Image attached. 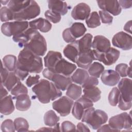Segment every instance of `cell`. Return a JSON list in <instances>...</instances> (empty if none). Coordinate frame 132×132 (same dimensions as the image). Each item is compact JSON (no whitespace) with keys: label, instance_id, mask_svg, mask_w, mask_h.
Masks as SVG:
<instances>
[{"label":"cell","instance_id":"1","mask_svg":"<svg viewBox=\"0 0 132 132\" xmlns=\"http://www.w3.org/2000/svg\"><path fill=\"white\" fill-rule=\"evenodd\" d=\"M16 67L30 73H40L43 68L42 59L24 47L18 55Z\"/></svg>","mask_w":132,"mask_h":132},{"label":"cell","instance_id":"2","mask_svg":"<svg viewBox=\"0 0 132 132\" xmlns=\"http://www.w3.org/2000/svg\"><path fill=\"white\" fill-rule=\"evenodd\" d=\"M32 92L42 104H47L62 95V92L55 85L48 80L42 79L32 88Z\"/></svg>","mask_w":132,"mask_h":132},{"label":"cell","instance_id":"3","mask_svg":"<svg viewBox=\"0 0 132 132\" xmlns=\"http://www.w3.org/2000/svg\"><path fill=\"white\" fill-rule=\"evenodd\" d=\"M108 115L103 110L95 109L92 107L85 110L81 121L86 123L93 129H97L108 120Z\"/></svg>","mask_w":132,"mask_h":132},{"label":"cell","instance_id":"4","mask_svg":"<svg viewBox=\"0 0 132 132\" xmlns=\"http://www.w3.org/2000/svg\"><path fill=\"white\" fill-rule=\"evenodd\" d=\"M42 74L45 78L52 81L57 88L61 91L67 90L72 82L70 76H65L57 73L48 68H45L43 70Z\"/></svg>","mask_w":132,"mask_h":132},{"label":"cell","instance_id":"5","mask_svg":"<svg viewBox=\"0 0 132 132\" xmlns=\"http://www.w3.org/2000/svg\"><path fill=\"white\" fill-rule=\"evenodd\" d=\"M131 116L125 112L112 117L108 121V125L114 131H120L122 129L131 130Z\"/></svg>","mask_w":132,"mask_h":132},{"label":"cell","instance_id":"6","mask_svg":"<svg viewBox=\"0 0 132 132\" xmlns=\"http://www.w3.org/2000/svg\"><path fill=\"white\" fill-rule=\"evenodd\" d=\"M28 21H18L5 22L1 26V31L7 37L18 35L28 29Z\"/></svg>","mask_w":132,"mask_h":132},{"label":"cell","instance_id":"7","mask_svg":"<svg viewBox=\"0 0 132 132\" xmlns=\"http://www.w3.org/2000/svg\"><path fill=\"white\" fill-rule=\"evenodd\" d=\"M24 47L39 56H44L47 51L46 40L39 32L35 35Z\"/></svg>","mask_w":132,"mask_h":132},{"label":"cell","instance_id":"8","mask_svg":"<svg viewBox=\"0 0 132 132\" xmlns=\"http://www.w3.org/2000/svg\"><path fill=\"white\" fill-rule=\"evenodd\" d=\"M40 13V7L35 1H31L30 4L22 11L14 13V20L18 21H26L35 18Z\"/></svg>","mask_w":132,"mask_h":132},{"label":"cell","instance_id":"9","mask_svg":"<svg viewBox=\"0 0 132 132\" xmlns=\"http://www.w3.org/2000/svg\"><path fill=\"white\" fill-rule=\"evenodd\" d=\"M95 60L102 62L106 65H111L114 63L120 55V52L113 47H110L105 53H98L92 50Z\"/></svg>","mask_w":132,"mask_h":132},{"label":"cell","instance_id":"10","mask_svg":"<svg viewBox=\"0 0 132 132\" xmlns=\"http://www.w3.org/2000/svg\"><path fill=\"white\" fill-rule=\"evenodd\" d=\"M74 101L68 96H63L52 103L53 108L61 116L65 117L71 112Z\"/></svg>","mask_w":132,"mask_h":132},{"label":"cell","instance_id":"11","mask_svg":"<svg viewBox=\"0 0 132 132\" xmlns=\"http://www.w3.org/2000/svg\"><path fill=\"white\" fill-rule=\"evenodd\" d=\"M112 43L113 46L123 50H130L132 48L131 36L124 31H120L113 36Z\"/></svg>","mask_w":132,"mask_h":132},{"label":"cell","instance_id":"12","mask_svg":"<svg viewBox=\"0 0 132 132\" xmlns=\"http://www.w3.org/2000/svg\"><path fill=\"white\" fill-rule=\"evenodd\" d=\"M98 6L102 10L106 11L114 16L120 14L122 11L118 1L116 0H101L97 1Z\"/></svg>","mask_w":132,"mask_h":132},{"label":"cell","instance_id":"13","mask_svg":"<svg viewBox=\"0 0 132 132\" xmlns=\"http://www.w3.org/2000/svg\"><path fill=\"white\" fill-rule=\"evenodd\" d=\"M91 8L85 3H80L76 5L71 12V16L75 20H85L90 15Z\"/></svg>","mask_w":132,"mask_h":132},{"label":"cell","instance_id":"14","mask_svg":"<svg viewBox=\"0 0 132 132\" xmlns=\"http://www.w3.org/2000/svg\"><path fill=\"white\" fill-rule=\"evenodd\" d=\"M76 69V65L64 58L60 59L55 66L54 71L65 76H70Z\"/></svg>","mask_w":132,"mask_h":132},{"label":"cell","instance_id":"15","mask_svg":"<svg viewBox=\"0 0 132 132\" xmlns=\"http://www.w3.org/2000/svg\"><path fill=\"white\" fill-rule=\"evenodd\" d=\"M131 82V79L128 78H123L119 81L118 89L122 98L126 102H131L132 100Z\"/></svg>","mask_w":132,"mask_h":132},{"label":"cell","instance_id":"16","mask_svg":"<svg viewBox=\"0 0 132 132\" xmlns=\"http://www.w3.org/2000/svg\"><path fill=\"white\" fill-rule=\"evenodd\" d=\"M109 40L102 35L96 36L92 43L93 50L98 53H105L110 48Z\"/></svg>","mask_w":132,"mask_h":132},{"label":"cell","instance_id":"17","mask_svg":"<svg viewBox=\"0 0 132 132\" xmlns=\"http://www.w3.org/2000/svg\"><path fill=\"white\" fill-rule=\"evenodd\" d=\"M39 32L37 30L30 27L22 33L13 36L12 39L15 42L18 43L19 46L23 47L27 44L35 35Z\"/></svg>","mask_w":132,"mask_h":132},{"label":"cell","instance_id":"18","mask_svg":"<svg viewBox=\"0 0 132 132\" xmlns=\"http://www.w3.org/2000/svg\"><path fill=\"white\" fill-rule=\"evenodd\" d=\"M102 82L108 86H114L117 85L120 79L119 74L113 70H104L101 74Z\"/></svg>","mask_w":132,"mask_h":132},{"label":"cell","instance_id":"19","mask_svg":"<svg viewBox=\"0 0 132 132\" xmlns=\"http://www.w3.org/2000/svg\"><path fill=\"white\" fill-rule=\"evenodd\" d=\"M95 60L92 50L88 52L79 53L76 63L78 67L82 69H88L92 62Z\"/></svg>","mask_w":132,"mask_h":132},{"label":"cell","instance_id":"20","mask_svg":"<svg viewBox=\"0 0 132 132\" xmlns=\"http://www.w3.org/2000/svg\"><path fill=\"white\" fill-rule=\"evenodd\" d=\"M29 26L30 28L36 30H39L42 32L49 31L52 27V24L47 19L39 18L29 22Z\"/></svg>","mask_w":132,"mask_h":132},{"label":"cell","instance_id":"21","mask_svg":"<svg viewBox=\"0 0 132 132\" xmlns=\"http://www.w3.org/2000/svg\"><path fill=\"white\" fill-rule=\"evenodd\" d=\"M49 10L64 15L67 13L69 7L67 3L64 1L58 0H50L47 1Z\"/></svg>","mask_w":132,"mask_h":132},{"label":"cell","instance_id":"22","mask_svg":"<svg viewBox=\"0 0 132 132\" xmlns=\"http://www.w3.org/2000/svg\"><path fill=\"white\" fill-rule=\"evenodd\" d=\"M62 58L61 53L53 51H49L44 58V65L46 68L54 71L55 65Z\"/></svg>","mask_w":132,"mask_h":132},{"label":"cell","instance_id":"23","mask_svg":"<svg viewBox=\"0 0 132 132\" xmlns=\"http://www.w3.org/2000/svg\"><path fill=\"white\" fill-rule=\"evenodd\" d=\"M92 38L93 36L88 33L85 34L79 40L75 41L77 46L79 53L86 52L91 50L92 43Z\"/></svg>","mask_w":132,"mask_h":132},{"label":"cell","instance_id":"24","mask_svg":"<svg viewBox=\"0 0 132 132\" xmlns=\"http://www.w3.org/2000/svg\"><path fill=\"white\" fill-rule=\"evenodd\" d=\"M14 110V106L11 95H9L1 99L0 112L4 115H9Z\"/></svg>","mask_w":132,"mask_h":132},{"label":"cell","instance_id":"25","mask_svg":"<svg viewBox=\"0 0 132 132\" xmlns=\"http://www.w3.org/2000/svg\"><path fill=\"white\" fill-rule=\"evenodd\" d=\"M63 53L65 57L72 62L76 63L79 55V51L75 41L68 44L64 48Z\"/></svg>","mask_w":132,"mask_h":132},{"label":"cell","instance_id":"26","mask_svg":"<svg viewBox=\"0 0 132 132\" xmlns=\"http://www.w3.org/2000/svg\"><path fill=\"white\" fill-rule=\"evenodd\" d=\"M84 96L89 99L93 103L98 101L101 98V91L96 86H91L84 88Z\"/></svg>","mask_w":132,"mask_h":132},{"label":"cell","instance_id":"27","mask_svg":"<svg viewBox=\"0 0 132 132\" xmlns=\"http://www.w3.org/2000/svg\"><path fill=\"white\" fill-rule=\"evenodd\" d=\"M16 99L15 107L16 109L20 111H26L29 109L31 106V101L27 94L20 95L15 97Z\"/></svg>","mask_w":132,"mask_h":132},{"label":"cell","instance_id":"28","mask_svg":"<svg viewBox=\"0 0 132 132\" xmlns=\"http://www.w3.org/2000/svg\"><path fill=\"white\" fill-rule=\"evenodd\" d=\"M89 77V73L87 70L82 69H78L72 75L71 78L74 82L82 85Z\"/></svg>","mask_w":132,"mask_h":132},{"label":"cell","instance_id":"29","mask_svg":"<svg viewBox=\"0 0 132 132\" xmlns=\"http://www.w3.org/2000/svg\"><path fill=\"white\" fill-rule=\"evenodd\" d=\"M31 1H10L7 4L8 7L14 13H18L27 7Z\"/></svg>","mask_w":132,"mask_h":132},{"label":"cell","instance_id":"30","mask_svg":"<svg viewBox=\"0 0 132 132\" xmlns=\"http://www.w3.org/2000/svg\"><path fill=\"white\" fill-rule=\"evenodd\" d=\"M82 93L81 87L75 84H71L67 89L66 95L73 100H78Z\"/></svg>","mask_w":132,"mask_h":132},{"label":"cell","instance_id":"31","mask_svg":"<svg viewBox=\"0 0 132 132\" xmlns=\"http://www.w3.org/2000/svg\"><path fill=\"white\" fill-rule=\"evenodd\" d=\"M70 28L72 36L76 39L82 37L87 31V29L84 24L80 22L73 23Z\"/></svg>","mask_w":132,"mask_h":132},{"label":"cell","instance_id":"32","mask_svg":"<svg viewBox=\"0 0 132 132\" xmlns=\"http://www.w3.org/2000/svg\"><path fill=\"white\" fill-rule=\"evenodd\" d=\"M18 59L12 55H7L4 56L2 60L4 66L10 72H14L16 67Z\"/></svg>","mask_w":132,"mask_h":132},{"label":"cell","instance_id":"33","mask_svg":"<svg viewBox=\"0 0 132 132\" xmlns=\"http://www.w3.org/2000/svg\"><path fill=\"white\" fill-rule=\"evenodd\" d=\"M60 118L52 110L47 111L44 116V124L50 127L54 126L59 121Z\"/></svg>","mask_w":132,"mask_h":132},{"label":"cell","instance_id":"34","mask_svg":"<svg viewBox=\"0 0 132 132\" xmlns=\"http://www.w3.org/2000/svg\"><path fill=\"white\" fill-rule=\"evenodd\" d=\"M104 67L98 62H94L88 68V73L92 77H100V75L104 71Z\"/></svg>","mask_w":132,"mask_h":132},{"label":"cell","instance_id":"35","mask_svg":"<svg viewBox=\"0 0 132 132\" xmlns=\"http://www.w3.org/2000/svg\"><path fill=\"white\" fill-rule=\"evenodd\" d=\"M20 81V79L15 74L14 72H10L3 85L8 91H11L12 88Z\"/></svg>","mask_w":132,"mask_h":132},{"label":"cell","instance_id":"36","mask_svg":"<svg viewBox=\"0 0 132 132\" xmlns=\"http://www.w3.org/2000/svg\"><path fill=\"white\" fill-rule=\"evenodd\" d=\"M86 23L89 28H94L101 25L100 15L96 11H93L86 20Z\"/></svg>","mask_w":132,"mask_h":132},{"label":"cell","instance_id":"37","mask_svg":"<svg viewBox=\"0 0 132 132\" xmlns=\"http://www.w3.org/2000/svg\"><path fill=\"white\" fill-rule=\"evenodd\" d=\"M15 129L18 132L27 131L29 129V124L27 121L23 118H17L14 121Z\"/></svg>","mask_w":132,"mask_h":132},{"label":"cell","instance_id":"38","mask_svg":"<svg viewBox=\"0 0 132 132\" xmlns=\"http://www.w3.org/2000/svg\"><path fill=\"white\" fill-rule=\"evenodd\" d=\"M1 21L2 22H8L14 20V13L7 7H3L0 10Z\"/></svg>","mask_w":132,"mask_h":132},{"label":"cell","instance_id":"39","mask_svg":"<svg viewBox=\"0 0 132 132\" xmlns=\"http://www.w3.org/2000/svg\"><path fill=\"white\" fill-rule=\"evenodd\" d=\"M120 96V92L119 90L117 87L113 88L109 93L108 99L109 103L112 106H116L119 102Z\"/></svg>","mask_w":132,"mask_h":132},{"label":"cell","instance_id":"40","mask_svg":"<svg viewBox=\"0 0 132 132\" xmlns=\"http://www.w3.org/2000/svg\"><path fill=\"white\" fill-rule=\"evenodd\" d=\"M85 110V109L82 104L76 101L74 104L72 110V113L76 119L80 120Z\"/></svg>","mask_w":132,"mask_h":132},{"label":"cell","instance_id":"41","mask_svg":"<svg viewBox=\"0 0 132 132\" xmlns=\"http://www.w3.org/2000/svg\"><path fill=\"white\" fill-rule=\"evenodd\" d=\"M27 93V88L21 81L18 82L11 90V94L14 96V98L20 95Z\"/></svg>","mask_w":132,"mask_h":132},{"label":"cell","instance_id":"42","mask_svg":"<svg viewBox=\"0 0 132 132\" xmlns=\"http://www.w3.org/2000/svg\"><path fill=\"white\" fill-rule=\"evenodd\" d=\"M44 15L48 21L53 23L59 22L61 19V15L59 13L51 10H46L44 13Z\"/></svg>","mask_w":132,"mask_h":132},{"label":"cell","instance_id":"43","mask_svg":"<svg viewBox=\"0 0 132 132\" xmlns=\"http://www.w3.org/2000/svg\"><path fill=\"white\" fill-rule=\"evenodd\" d=\"M1 130L3 132H14L15 126L14 122L11 119H6L1 124Z\"/></svg>","mask_w":132,"mask_h":132},{"label":"cell","instance_id":"44","mask_svg":"<svg viewBox=\"0 0 132 132\" xmlns=\"http://www.w3.org/2000/svg\"><path fill=\"white\" fill-rule=\"evenodd\" d=\"M129 66L126 63H120L116 66V71L119 74L120 76L125 77L127 76Z\"/></svg>","mask_w":132,"mask_h":132},{"label":"cell","instance_id":"45","mask_svg":"<svg viewBox=\"0 0 132 132\" xmlns=\"http://www.w3.org/2000/svg\"><path fill=\"white\" fill-rule=\"evenodd\" d=\"M100 18L101 19L102 22L104 24H111L113 20V16L109 13L108 12L103 11L100 10L99 11Z\"/></svg>","mask_w":132,"mask_h":132},{"label":"cell","instance_id":"46","mask_svg":"<svg viewBox=\"0 0 132 132\" xmlns=\"http://www.w3.org/2000/svg\"><path fill=\"white\" fill-rule=\"evenodd\" d=\"M75 125L70 121H65L62 123L60 129L62 131H76Z\"/></svg>","mask_w":132,"mask_h":132},{"label":"cell","instance_id":"47","mask_svg":"<svg viewBox=\"0 0 132 132\" xmlns=\"http://www.w3.org/2000/svg\"><path fill=\"white\" fill-rule=\"evenodd\" d=\"M62 37L64 41L67 43H71L76 41V39L72 36L70 31V28H67L63 31Z\"/></svg>","mask_w":132,"mask_h":132},{"label":"cell","instance_id":"48","mask_svg":"<svg viewBox=\"0 0 132 132\" xmlns=\"http://www.w3.org/2000/svg\"><path fill=\"white\" fill-rule=\"evenodd\" d=\"M118 107L122 110H127L131 108L132 103L131 102H126L123 100L121 95L118 102Z\"/></svg>","mask_w":132,"mask_h":132},{"label":"cell","instance_id":"49","mask_svg":"<svg viewBox=\"0 0 132 132\" xmlns=\"http://www.w3.org/2000/svg\"><path fill=\"white\" fill-rule=\"evenodd\" d=\"M77 101L81 103L85 109L93 106V102L84 95L80 97L78 100H77Z\"/></svg>","mask_w":132,"mask_h":132},{"label":"cell","instance_id":"50","mask_svg":"<svg viewBox=\"0 0 132 132\" xmlns=\"http://www.w3.org/2000/svg\"><path fill=\"white\" fill-rule=\"evenodd\" d=\"M40 78V76L38 74L34 76L29 75L26 80V84L28 87H31L32 86L37 84L39 81Z\"/></svg>","mask_w":132,"mask_h":132},{"label":"cell","instance_id":"51","mask_svg":"<svg viewBox=\"0 0 132 132\" xmlns=\"http://www.w3.org/2000/svg\"><path fill=\"white\" fill-rule=\"evenodd\" d=\"M98 84V80L97 78L94 77H89L87 80L81 85L82 88L91 86H96Z\"/></svg>","mask_w":132,"mask_h":132},{"label":"cell","instance_id":"52","mask_svg":"<svg viewBox=\"0 0 132 132\" xmlns=\"http://www.w3.org/2000/svg\"><path fill=\"white\" fill-rule=\"evenodd\" d=\"M14 73L18 77L20 80H24L29 74V72L17 67H16V69L14 71Z\"/></svg>","mask_w":132,"mask_h":132},{"label":"cell","instance_id":"53","mask_svg":"<svg viewBox=\"0 0 132 132\" xmlns=\"http://www.w3.org/2000/svg\"><path fill=\"white\" fill-rule=\"evenodd\" d=\"M9 73V71L4 66L3 63L2 62V67L1 70V79L2 84H3L6 80Z\"/></svg>","mask_w":132,"mask_h":132},{"label":"cell","instance_id":"54","mask_svg":"<svg viewBox=\"0 0 132 132\" xmlns=\"http://www.w3.org/2000/svg\"><path fill=\"white\" fill-rule=\"evenodd\" d=\"M118 2L121 8L125 9L130 8L132 6L131 1H119Z\"/></svg>","mask_w":132,"mask_h":132},{"label":"cell","instance_id":"55","mask_svg":"<svg viewBox=\"0 0 132 132\" xmlns=\"http://www.w3.org/2000/svg\"><path fill=\"white\" fill-rule=\"evenodd\" d=\"M43 130V131H61L60 127V123H57L55 126L54 128L52 127H42L38 130Z\"/></svg>","mask_w":132,"mask_h":132},{"label":"cell","instance_id":"56","mask_svg":"<svg viewBox=\"0 0 132 132\" xmlns=\"http://www.w3.org/2000/svg\"><path fill=\"white\" fill-rule=\"evenodd\" d=\"M76 131H90L89 128L81 122H79L77 125Z\"/></svg>","mask_w":132,"mask_h":132},{"label":"cell","instance_id":"57","mask_svg":"<svg viewBox=\"0 0 132 132\" xmlns=\"http://www.w3.org/2000/svg\"><path fill=\"white\" fill-rule=\"evenodd\" d=\"M98 132L99 131H114V130L112 129L108 124L104 125L102 126H101L99 128L97 129Z\"/></svg>","mask_w":132,"mask_h":132},{"label":"cell","instance_id":"58","mask_svg":"<svg viewBox=\"0 0 132 132\" xmlns=\"http://www.w3.org/2000/svg\"><path fill=\"white\" fill-rule=\"evenodd\" d=\"M124 29L125 31L131 34V21H128L124 26Z\"/></svg>","mask_w":132,"mask_h":132},{"label":"cell","instance_id":"59","mask_svg":"<svg viewBox=\"0 0 132 132\" xmlns=\"http://www.w3.org/2000/svg\"><path fill=\"white\" fill-rule=\"evenodd\" d=\"M8 95L7 90L4 88L3 84H1V99L6 97Z\"/></svg>","mask_w":132,"mask_h":132},{"label":"cell","instance_id":"60","mask_svg":"<svg viewBox=\"0 0 132 132\" xmlns=\"http://www.w3.org/2000/svg\"><path fill=\"white\" fill-rule=\"evenodd\" d=\"M131 61H130V63H129V68H128L127 76L130 78H131Z\"/></svg>","mask_w":132,"mask_h":132}]
</instances>
